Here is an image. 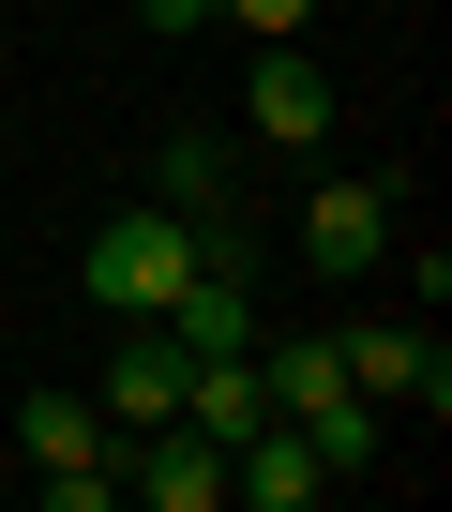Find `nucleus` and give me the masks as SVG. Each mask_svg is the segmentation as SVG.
I'll return each mask as SVG.
<instances>
[{
  "mask_svg": "<svg viewBox=\"0 0 452 512\" xmlns=\"http://www.w3.org/2000/svg\"><path fill=\"white\" fill-rule=\"evenodd\" d=\"M181 287H196V226H181L166 196H151V211H121V226H91V302H106L121 332H136V317H166Z\"/></svg>",
  "mask_w": 452,
  "mask_h": 512,
  "instance_id": "nucleus-1",
  "label": "nucleus"
},
{
  "mask_svg": "<svg viewBox=\"0 0 452 512\" xmlns=\"http://www.w3.org/2000/svg\"><path fill=\"white\" fill-rule=\"evenodd\" d=\"M16 437H31V467H46V497H61V512H106V497H121V422H106L91 392H31V407H16Z\"/></svg>",
  "mask_w": 452,
  "mask_h": 512,
  "instance_id": "nucleus-2",
  "label": "nucleus"
},
{
  "mask_svg": "<svg viewBox=\"0 0 452 512\" xmlns=\"http://www.w3.org/2000/svg\"><path fill=\"white\" fill-rule=\"evenodd\" d=\"M332 347H347V392H377V407H422V422H437L452 362H437V332H422V317H362V332H332Z\"/></svg>",
  "mask_w": 452,
  "mask_h": 512,
  "instance_id": "nucleus-3",
  "label": "nucleus"
},
{
  "mask_svg": "<svg viewBox=\"0 0 452 512\" xmlns=\"http://www.w3.org/2000/svg\"><path fill=\"white\" fill-rule=\"evenodd\" d=\"M121 497H136V512H226V437L151 422V437L121 452Z\"/></svg>",
  "mask_w": 452,
  "mask_h": 512,
  "instance_id": "nucleus-4",
  "label": "nucleus"
},
{
  "mask_svg": "<svg viewBox=\"0 0 452 512\" xmlns=\"http://www.w3.org/2000/svg\"><path fill=\"white\" fill-rule=\"evenodd\" d=\"M166 347L181 362H242L257 347V272H242V256H196V287L166 302Z\"/></svg>",
  "mask_w": 452,
  "mask_h": 512,
  "instance_id": "nucleus-5",
  "label": "nucleus"
},
{
  "mask_svg": "<svg viewBox=\"0 0 452 512\" xmlns=\"http://www.w3.org/2000/svg\"><path fill=\"white\" fill-rule=\"evenodd\" d=\"M302 256L317 272H377L392 256V181H317L302 196Z\"/></svg>",
  "mask_w": 452,
  "mask_h": 512,
  "instance_id": "nucleus-6",
  "label": "nucleus"
},
{
  "mask_svg": "<svg viewBox=\"0 0 452 512\" xmlns=\"http://www.w3.org/2000/svg\"><path fill=\"white\" fill-rule=\"evenodd\" d=\"M242 121H257L272 151H317V136H332V76H317L302 46H257V91H242Z\"/></svg>",
  "mask_w": 452,
  "mask_h": 512,
  "instance_id": "nucleus-7",
  "label": "nucleus"
},
{
  "mask_svg": "<svg viewBox=\"0 0 452 512\" xmlns=\"http://www.w3.org/2000/svg\"><path fill=\"white\" fill-rule=\"evenodd\" d=\"M181 377H196V362L166 347V317H136V347L106 362V422H136V437H151V422H181Z\"/></svg>",
  "mask_w": 452,
  "mask_h": 512,
  "instance_id": "nucleus-8",
  "label": "nucleus"
},
{
  "mask_svg": "<svg viewBox=\"0 0 452 512\" xmlns=\"http://www.w3.org/2000/svg\"><path fill=\"white\" fill-rule=\"evenodd\" d=\"M317 482H332V467L302 452V422H257L242 452H226V497H257V512H302Z\"/></svg>",
  "mask_w": 452,
  "mask_h": 512,
  "instance_id": "nucleus-9",
  "label": "nucleus"
},
{
  "mask_svg": "<svg viewBox=\"0 0 452 512\" xmlns=\"http://www.w3.org/2000/svg\"><path fill=\"white\" fill-rule=\"evenodd\" d=\"M272 422H287V407H272ZM302 452L347 482V467H377V452H392V407H377V392H332V407H302Z\"/></svg>",
  "mask_w": 452,
  "mask_h": 512,
  "instance_id": "nucleus-10",
  "label": "nucleus"
},
{
  "mask_svg": "<svg viewBox=\"0 0 452 512\" xmlns=\"http://www.w3.org/2000/svg\"><path fill=\"white\" fill-rule=\"evenodd\" d=\"M151 196L166 211H226V136H166L151 151Z\"/></svg>",
  "mask_w": 452,
  "mask_h": 512,
  "instance_id": "nucleus-11",
  "label": "nucleus"
},
{
  "mask_svg": "<svg viewBox=\"0 0 452 512\" xmlns=\"http://www.w3.org/2000/svg\"><path fill=\"white\" fill-rule=\"evenodd\" d=\"M211 16H242L257 46H302V16H317V0H211Z\"/></svg>",
  "mask_w": 452,
  "mask_h": 512,
  "instance_id": "nucleus-12",
  "label": "nucleus"
},
{
  "mask_svg": "<svg viewBox=\"0 0 452 512\" xmlns=\"http://www.w3.org/2000/svg\"><path fill=\"white\" fill-rule=\"evenodd\" d=\"M136 31H166V46H181V31H211V0H136Z\"/></svg>",
  "mask_w": 452,
  "mask_h": 512,
  "instance_id": "nucleus-13",
  "label": "nucleus"
},
{
  "mask_svg": "<svg viewBox=\"0 0 452 512\" xmlns=\"http://www.w3.org/2000/svg\"><path fill=\"white\" fill-rule=\"evenodd\" d=\"M0 136H16V106H0Z\"/></svg>",
  "mask_w": 452,
  "mask_h": 512,
  "instance_id": "nucleus-14",
  "label": "nucleus"
}]
</instances>
